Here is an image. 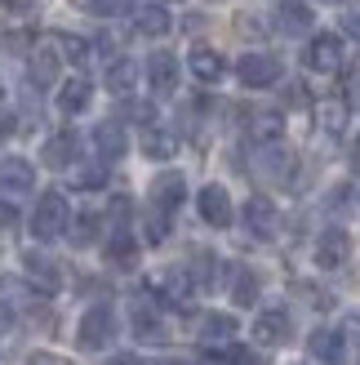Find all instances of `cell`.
Here are the masks:
<instances>
[{
    "label": "cell",
    "mask_w": 360,
    "mask_h": 365,
    "mask_svg": "<svg viewBox=\"0 0 360 365\" xmlns=\"http://www.w3.org/2000/svg\"><path fill=\"white\" fill-rule=\"evenodd\" d=\"M71 227V205L63 192H45L41 200H36V214H31V236L36 241H58V236H67Z\"/></svg>",
    "instance_id": "obj_1"
},
{
    "label": "cell",
    "mask_w": 360,
    "mask_h": 365,
    "mask_svg": "<svg viewBox=\"0 0 360 365\" xmlns=\"http://www.w3.org/2000/svg\"><path fill=\"white\" fill-rule=\"evenodd\" d=\"M294 165H298V156L285 148L280 138L258 143V148H254V174L267 178V182H276V187H285V182L294 178Z\"/></svg>",
    "instance_id": "obj_2"
},
{
    "label": "cell",
    "mask_w": 360,
    "mask_h": 365,
    "mask_svg": "<svg viewBox=\"0 0 360 365\" xmlns=\"http://www.w3.org/2000/svg\"><path fill=\"white\" fill-rule=\"evenodd\" d=\"M76 343L85 352H102V348H112L116 343V312L107 303H98V307H89V312L80 317V325H76Z\"/></svg>",
    "instance_id": "obj_3"
},
{
    "label": "cell",
    "mask_w": 360,
    "mask_h": 365,
    "mask_svg": "<svg viewBox=\"0 0 360 365\" xmlns=\"http://www.w3.org/2000/svg\"><path fill=\"white\" fill-rule=\"evenodd\" d=\"M236 76L249 89H272L280 81V58L276 53H245V58L236 63Z\"/></svg>",
    "instance_id": "obj_4"
},
{
    "label": "cell",
    "mask_w": 360,
    "mask_h": 365,
    "mask_svg": "<svg viewBox=\"0 0 360 365\" xmlns=\"http://www.w3.org/2000/svg\"><path fill=\"white\" fill-rule=\"evenodd\" d=\"M27 192H36V165L23 160V156H5V160H0V196L18 200Z\"/></svg>",
    "instance_id": "obj_5"
},
{
    "label": "cell",
    "mask_w": 360,
    "mask_h": 365,
    "mask_svg": "<svg viewBox=\"0 0 360 365\" xmlns=\"http://www.w3.org/2000/svg\"><path fill=\"white\" fill-rule=\"evenodd\" d=\"M254 339L263 343V348H280V343H290V339H294V317H290V307H267V312H258Z\"/></svg>",
    "instance_id": "obj_6"
},
{
    "label": "cell",
    "mask_w": 360,
    "mask_h": 365,
    "mask_svg": "<svg viewBox=\"0 0 360 365\" xmlns=\"http://www.w3.org/2000/svg\"><path fill=\"white\" fill-rule=\"evenodd\" d=\"M302 63H307L312 71H338L343 67V36H334V31H320V36H312V45H307V53H302Z\"/></svg>",
    "instance_id": "obj_7"
},
{
    "label": "cell",
    "mask_w": 360,
    "mask_h": 365,
    "mask_svg": "<svg viewBox=\"0 0 360 365\" xmlns=\"http://www.w3.org/2000/svg\"><path fill=\"white\" fill-rule=\"evenodd\" d=\"M23 277L41 289V294H53V289L63 285V267L49 259V254H41V250H27L23 254Z\"/></svg>",
    "instance_id": "obj_8"
},
{
    "label": "cell",
    "mask_w": 360,
    "mask_h": 365,
    "mask_svg": "<svg viewBox=\"0 0 360 365\" xmlns=\"http://www.w3.org/2000/svg\"><path fill=\"white\" fill-rule=\"evenodd\" d=\"M196 210H201V218H205L209 227H231V218H236V210H231V196H227V187H218V182L201 187V196H196Z\"/></svg>",
    "instance_id": "obj_9"
},
{
    "label": "cell",
    "mask_w": 360,
    "mask_h": 365,
    "mask_svg": "<svg viewBox=\"0 0 360 365\" xmlns=\"http://www.w3.org/2000/svg\"><path fill=\"white\" fill-rule=\"evenodd\" d=\"M183 200H187V178L178 174V170H165V174L152 178V205L160 214H174Z\"/></svg>",
    "instance_id": "obj_10"
},
{
    "label": "cell",
    "mask_w": 360,
    "mask_h": 365,
    "mask_svg": "<svg viewBox=\"0 0 360 365\" xmlns=\"http://www.w3.org/2000/svg\"><path fill=\"white\" fill-rule=\"evenodd\" d=\"M347 254H351V236L343 227H329V232H320V241H316V267H343L347 263Z\"/></svg>",
    "instance_id": "obj_11"
},
{
    "label": "cell",
    "mask_w": 360,
    "mask_h": 365,
    "mask_svg": "<svg viewBox=\"0 0 360 365\" xmlns=\"http://www.w3.org/2000/svg\"><path fill=\"white\" fill-rule=\"evenodd\" d=\"M76 152H80V138L71 134V130H58V134L45 138L41 160H45L49 170H71V165H76Z\"/></svg>",
    "instance_id": "obj_12"
},
{
    "label": "cell",
    "mask_w": 360,
    "mask_h": 365,
    "mask_svg": "<svg viewBox=\"0 0 360 365\" xmlns=\"http://www.w3.org/2000/svg\"><path fill=\"white\" fill-rule=\"evenodd\" d=\"M276 223H280V218H276V205H272L267 196H249V200H245V227L254 232L258 241H272V236H276Z\"/></svg>",
    "instance_id": "obj_13"
},
{
    "label": "cell",
    "mask_w": 360,
    "mask_h": 365,
    "mask_svg": "<svg viewBox=\"0 0 360 365\" xmlns=\"http://www.w3.org/2000/svg\"><path fill=\"white\" fill-rule=\"evenodd\" d=\"M147 85H152V94H174L178 89V58L169 49H156L147 58Z\"/></svg>",
    "instance_id": "obj_14"
},
{
    "label": "cell",
    "mask_w": 360,
    "mask_h": 365,
    "mask_svg": "<svg viewBox=\"0 0 360 365\" xmlns=\"http://www.w3.org/2000/svg\"><path fill=\"white\" fill-rule=\"evenodd\" d=\"M187 67H191V76L201 81V85H218L227 76V63H223V53L218 49H209V45H196L187 53Z\"/></svg>",
    "instance_id": "obj_15"
},
{
    "label": "cell",
    "mask_w": 360,
    "mask_h": 365,
    "mask_svg": "<svg viewBox=\"0 0 360 365\" xmlns=\"http://www.w3.org/2000/svg\"><path fill=\"white\" fill-rule=\"evenodd\" d=\"M94 148H98V156L112 165V160H120L125 152H129V134H125V125L120 120H102V125H94Z\"/></svg>",
    "instance_id": "obj_16"
},
{
    "label": "cell",
    "mask_w": 360,
    "mask_h": 365,
    "mask_svg": "<svg viewBox=\"0 0 360 365\" xmlns=\"http://www.w3.org/2000/svg\"><path fill=\"white\" fill-rule=\"evenodd\" d=\"M312 23H316V14L307 9V0H280L276 5V27L285 36H307Z\"/></svg>",
    "instance_id": "obj_17"
},
{
    "label": "cell",
    "mask_w": 360,
    "mask_h": 365,
    "mask_svg": "<svg viewBox=\"0 0 360 365\" xmlns=\"http://www.w3.org/2000/svg\"><path fill=\"white\" fill-rule=\"evenodd\" d=\"M201 343L205 348H227V343H236V317H227V312H205L201 317Z\"/></svg>",
    "instance_id": "obj_18"
},
{
    "label": "cell",
    "mask_w": 360,
    "mask_h": 365,
    "mask_svg": "<svg viewBox=\"0 0 360 365\" xmlns=\"http://www.w3.org/2000/svg\"><path fill=\"white\" fill-rule=\"evenodd\" d=\"M227 289H231V303H236V307H254V303H258V294H263V281H258V272H254V267L236 263V267H231Z\"/></svg>",
    "instance_id": "obj_19"
},
{
    "label": "cell",
    "mask_w": 360,
    "mask_h": 365,
    "mask_svg": "<svg viewBox=\"0 0 360 365\" xmlns=\"http://www.w3.org/2000/svg\"><path fill=\"white\" fill-rule=\"evenodd\" d=\"M160 299L165 303H174V307H183L187 299H191V289H196V281H191V272L187 267H165V277H160Z\"/></svg>",
    "instance_id": "obj_20"
},
{
    "label": "cell",
    "mask_w": 360,
    "mask_h": 365,
    "mask_svg": "<svg viewBox=\"0 0 360 365\" xmlns=\"http://www.w3.org/2000/svg\"><path fill=\"white\" fill-rule=\"evenodd\" d=\"M89 98H94V85L85 76H71V81L58 85V112H67V116H80L89 107Z\"/></svg>",
    "instance_id": "obj_21"
},
{
    "label": "cell",
    "mask_w": 360,
    "mask_h": 365,
    "mask_svg": "<svg viewBox=\"0 0 360 365\" xmlns=\"http://www.w3.org/2000/svg\"><path fill=\"white\" fill-rule=\"evenodd\" d=\"M129 325H134V339H138V343H165V321L156 317V307H147V303H134V317H129Z\"/></svg>",
    "instance_id": "obj_22"
},
{
    "label": "cell",
    "mask_w": 360,
    "mask_h": 365,
    "mask_svg": "<svg viewBox=\"0 0 360 365\" xmlns=\"http://www.w3.org/2000/svg\"><path fill=\"white\" fill-rule=\"evenodd\" d=\"M58 63H63L58 45H36L31 49V81L36 85H58Z\"/></svg>",
    "instance_id": "obj_23"
},
{
    "label": "cell",
    "mask_w": 360,
    "mask_h": 365,
    "mask_svg": "<svg viewBox=\"0 0 360 365\" xmlns=\"http://www.w3.org/2000/svg\"><path fill=\"white\" fill-rule=\"evenodd\" d=\"M134 27H138V36H152V41H160V36H169L174 18L165 14V5H138V9H134Z\"/></svg>",
    "instance_id": "obj_24"
},
{
    "label": "cell",
    "mask_w": 360,
    "mask_h": 365,
    "mask_svg": "<svg viewBox=\"0 0 360 365\" xmlns=\"http://www.w3.org/2000/svg\"><path fill=\"white\" fill-rule=\"evenodd\" d=\"M107 263L120 267V272H129V267L138 263V245H134L129 227H116V232H112V241H107Z\"/></svg>",
    "instance_id": "obj_25"
},
{
    "label": "cell",
    "mask_w": 360,
    "mask_h": 365,
    "mask_svg": "<svg viewBox=\"0 0 360 365\" xmlns=\"http://www.w3.org/2000/svg\"><path fill=\"white\" fill-rule=\"evenodd\" d=\"M316 120L325 134H343L347 130V103L343 98H320L316 103Z\"/></svg>",
    "instance_id": "obj_26"
},
{
    "label": "cell",
    "mask_w": 360,
    "mask_h": 365,
    "mask_svg": "<svg viewBox=\"0 0 360 365\" xmlns=\"http://www.w3.org/2000/svg\"><path fill=\"white\" fill-rule=\"evenodd\" d=\"M142 152H147V160H169L178 152V138L169 130H160V125H147V134H142Z\"/></svg>",
    "instance_id": "obj_27"
},
{
    "label": "cell",
    "mask_w": 360,
    "mask_h": 365,
    "mask_svg": "<svg viewBox=\"0 0 360 365\" xmlns=\"http://www.w3.org/2000/svg\"><path fill=\"white\" fill-rule=\"evenodd\" d=\"M307 348H312V356H320V361H343V330H316L312 339H307Z\"/></svg>",
    "instance_id": "obj_28"
},
{
    "label": "cell",
    "mask_w": 360,
    "mask_h": 365,
    "mask_svg": "<svg viewBox=\"0 0 360 365\" xmlns=\"http://www.w3.org/2000/svg\"><path fill=\"white\" fill-rule=\"evenodd\" d=\"M134 81H138V67L129 63V58H116L112 67H107V89H112V94H134Z\"/></svg>",
    "instance_id": "obj_29"
},
{
    "label": "cell",
    "mask_w": 360,
    "mask_h": 365,
    "mask_svg": "<svg viewBox=\"0 0 360 365\" xmlns=\"http://www.w3.org/2000/svg\"><path fill=\"white\" fill-rule=\"evenodd\" d=\"M67 232H71V245H80V250H85V245H94V241H98L102 218H98L94 210H85V214H80V218H76V223H71Z\"/></svg>",
    "instance_id": "obj_30"
},
{
    "label": "cell",
    "mask_w": 360,
    "mask_h": 365,
    "mask_svg": "<svg viewBox=\"0 0 360 365\" xmlns=\"http://www.w3.org/2000/svg\"><path fill=\"white\" fill-rule=\"evenodd\" d=\"M249 134H254L258 143L280 138V112H254V116H249Z\"/></svg>",
    "instance_id": "obj_31"
},
{
    "label": "cell",
    "mask_w": 360,
    "mask_h": 365,
    "mask_svg": "<svg viewBox=\"0 0 360 365\" xmlns=\"http://www.w3.org/2000/svg\"><path fill=\"white\" fill-rule=\"evenodd\" d=\"M53 45H58V53H63L67 63H76V67L89 63V41H80V36H58Z\"/></svg>",
    "instance_id": "obj_32"
},
{
    "label": "cell",
    "mask_w": 360,
    "mask_h": 365,
    "mask_svg": "<svg viewBox=\"0 0 360 365\" xmlns=\"http://www.w3.org/2000/svg\"><path fill=\"white\" fill-rule=\"evenodd\" d=\"M213 272H218V259H213L209 250L196 254V272H191V281L201 285V289H213Z\"/></svg>",
    "instance_id": "obj_33"
},
{
    "label": "cell",
    "mask_w": 360,
    "mask_h": 365,
    "mask_svg": "<svg viewBox=\"0 0 360 365\" xmlns=\"http://www.w3.org/2000/svg\"><path fill=\"white\" fill-rule=\"evenodd\" d=\"M343 103L360 107V58H351L347 71H343Z\"/></svg>",
    "instance_id": "obj_34"
},
{
    "label": "cell",
    "mask_w": 360,
    "mask_h": 365,
    "mask_svg": "<svg viewBox=\"0 0 360 365\" xmlns=\"http://www.w3.org/2000/svg\"><path fill=\"white\" fill-rule=\"evenodd\" d=\"M76 9L98 14V18H112V14H120V9H129V0H76Z\"/></svg>",
    "instance_id": "obj_35"
},
{
    "label": "cell",
    "mask_w": 360,
    "mask_h": 365,
    "mask_svg": "<svg viewBox=\"0 0 360 365\" xmlns=\"http://www.w3.org/2000/svg\"><path fill=\"white\" fill-rule=\"evenodd\" d=\"M142 227H147V241L160 245V241L169 236V214H160V210L152 205V214H147V223H142Z\"/></svg>",
    "instance_id": "obj_36"
},
{
    "label": "cell",
    "mask_w": 360,
    "mask_h": 365,
    "mask_svg": "<svg viewBox=\"0 0 360 365\" xmlns=\"http://www.w3.org/2000/svg\"><path fill=\"white\" fill-rule=\"evenodd\" d=\"M107 182V165H85L76 170V187H102Z\"/></svg>",
    "instance_id": "obj_37"
},
{
    "label": "cell",
    "mask_w": 360,
    "mask_h": 365,
    "mask_svg": "<svg viewBox=\"0 0 360 365\" xmlns=\"http://www.w3.org/2000/svg\"><path fill=\"white\" fill-rule=\"evenodd\" d=\"M227 365H263V356L258 352H249V348H240V343H227Z\"/></svg>",
    "instance_id": "obj_38"
},
{
    "label": "cell",
    "mask_w": 360,
    "mask_h": 365,
    "mask_svg": "<svg viewBox=\"0 0 360 365\" xmlns=\"http://www.w3.org/2000/svg\"><path fill=\"white\" fill-rule=\"evenodd\" d=\"M343 339L360 343V307H356V312H347V317H343Z\"/></svg>",
    "instance_id": "obj_39"
},
{
    "label": "cell",
    "mask_w": 360,
    "mask_h": 365,
    "mask_svg": "<svg viewBox=\"0 0 360 365\" xmlns=\"http://www.w3.org/2000/svg\"><path fill=\"white\" fill-rule=\"evenodd\" d=\"M294 289H298V294H302V299H312L316 307H329V294H320V289H316V285H294Z\"/></svg>",
    "instance_id": "obj_40"
},
{
    "label": "cell",
    "mask_w": 360,
    "mask_h": 365,
    "mask_svg": "<svg viewBox=\"0 0 360 365\" xmlns=\"http://www.w3.org/2000/svg\"><path fill=\"white\" fill-rule=\"evenodd\" d=\"M27 365H71V361L53 356V352H31V356H27Z\"/></svg>",
    "instance_id": "obj_41"
},
{
    "label": "cell",
    "mask_w": 360,
    "mask_h": 365,
    "mask_svg": "<svg viewBox=\"0 0 360 365\" xmlns=\"http://www.w3.org/2000/svg\"><path fill=\"white\" fill-rule=\"evenodd\" d=\"M343 27H347L351 36H360V5H351V9H347V18H343Z\"/></svg>",
    "instance_id": "obj_42"
},
{
    "label": "cell",
    "mask_w": 360,
    "mask_h": 365,
    "mask_svg": "<svg viewBox=\"0 0 360 365\" xmlns=\"http://www.w3.org/2000/svg\"><path fill=\"white\" fill-rule=\"evenodd\" d=\"M116 365H183V361H138V356H120Z\"/></svg>",
    "instance_id": "obj_43"
},
{
    "label": "cell",
    "mask_w": 360,
    "mask_h": 365,
    "mask_svg": "<svg viewBox=\"0 0 360 365\" xmlns=\"http://www.w3.org/2000/svg\"><path fill=\"white\" fill-rule=\"evenodd\" d=\"M9 325H14V307H9V303H0V334H5Z\"/></svg>",
    "instance_id": "obj_44"
},
{
    "label": "cell",
    "mask_w": 360,
    "mask_h": 365,
    "mask_svg": "<svg viewBox=\"0 0 360 365\" xmlns=\"http://www.w3.org/2000/svg\"><path fill=\"white\" fill-rule=\"evenodd\" d=\"M5 5H9L14 14H23V9H31V0H5Z\"/></svg>",
    "instance_id": "obj_45"
},
{
    "label": "cell",
    "mask_w": 360,
    "mask_h": 365,
    "mask_svg": "<svg viewBox=\"0 0 360 365\" xmlns=\"http://www.w3.org/2000/svg\"><path fill=\"white\" fill-rule=\"evenodd\" d=\"M9 130H14V116H5V112H0V138H5Z\"/></svg>",
    "instance_id": "obj_46"
},
{
    "label": "cell",
    "mask_w": 360,
    "mask_h": 365,
    "mask_svg": "<svg viewBox=\"0 0 360 365\" xmlns=\"http://www.w3.org/2000/svg\"><path fill=\"white\" fill-rule=\"evenodd\" d=\"M351 170L360 174V138H356V148H351Z\"/></svg>",
    "instance_id": "obj_47"
}]
</instances>
